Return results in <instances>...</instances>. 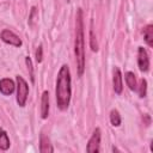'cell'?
<instances>
[{"instance_id":"1","label":"cell","mask_w":153,"mask_h":153,"mask_svg":"<svg viewBox=\"0 0 153 153\" xmlns=\"http://www.w3.org/2000/svg\"><path fill=\"white\" fill-rule=\"evenodd\" d=\"M56 103L61 110H66L71 102V73L67 65L61 66L56 79Z\"/></svg>"},{"instance_id":"2","label":"cell","mask_w":153,"mask_h":153,"mask_svg":"<svg viewBox=\"0 0 153 153\" xmlns=\"http://www.w3.org/2000/svg\"><path fill=\"white\" fill-rule=\"evenodd\" d=\"M75 59L79 76L82 75L85 69V42H84V20H82V10L79 8L76 12V26H75Z\"/></svg>"},{"instance_id":"3","label":"cell","mask_w":153,"mask_h":153,"mask_svg":"<svg viewBox=\"0 0 153 153\" xmlns=\"http://www.w3.org/2000/svg\"><path fill=\"white\" fill-rule=\"evenodd\" d=\"M17 103L19 106H25L27 94H29V86L25 79L20 75H17Z\"/></svg>"},{"instance_id":"4","label":"cell","mask_w":153,"mask_h":153,"mask_svg":"<svg viewBox=\"0 0 153 153\" xmlns=\"http://www.w3.org/2000/svg\"><path fill=\"white\" fill-rule=\"evenodd\" d=\"M0 37L5 43H7L10 45H13V47H20L22 45V39L13 31H11L8 29L2 30L0 33Z\"/></svg>"},{"instance_id":"5","label":"cell","mask_w":153,"mask_h":153,"mask_svg":"<svg viewBox=\"0 0 153 153\" xmlns=\"http://www.w3.org/2000/svg\"><path fill=\"white\" fill-rule=\"evenodd\" d=\"M99 146H100V129L96 128L91 139L87 142L86 151L88 153H97V152H99Z\"/></svg>"},{"instance_id":"6","label":"cell","mask_w":153,"mask_h":153,"mask_svg":"<svg viewBox=\"0 0 153 153\" xmlns=\"http://www.w3.org/2000/svg\"><path fill=\"white\" fill-rule=\"evenodd\" d=\"M137 63L141 72H147L149 68V57L143 47H139L137 49Z\"/></svg>"},{"instance_id":"7","label":"cell","mask_w":153,"mask_h":153,"mask_svg":"<svg viewBox=\"0 0 153 153\" xmlns=\"http://www.w3.org/2000/svg\"><path fill=\"white\" fill-rule=\"evenodd\" d=\"M16 88V85L13 82V80L8 79V78H4L0 80V92L4 94V96H10L13 93Z\"/></svg>"},{"instance_id":"8","label":"cell","mask_w":153,"mask_h":153,"mask_svg":"<svg viewBox=\"0 0 153 153\" xmlns=\"http://www.w3.org/2000/svg\"><path fill=\"white\" fill-rule=\"evenodd\" d=\"M112 84H114V90L117 94H121L122 93V90H123V84H122V74H121V71L115 67L114 69V78H112Z\"/></svg>"},{"instance_id":"9","label":"cell","mask_w":153,"mask_h":153,"mask_svg":"<svg viewBox=\"0 0 153 153\" xmlns=\"http://www.w3.org/2000/svg\"><path fill=\"white\" fill-rule=\"evenodd\" d=\"M48 115H49V93L48 91H44L41 100V117L47 118Z\"/></svg>"},{"instance_id":"10","label":"cell","mask_w":153,"mask_h":153,"mask_svg":"<svg viewBox=\"0 0 153 153\" xmlns=\"http://www.w3.org/2000/svg\"><path fill=\"white\" fill-rule=\"evenodd\" d=\"M39 151L42 153H48V152H53L54 151L49 139L47 136H44V135H41V139H39Z\"/></svg>"},{"instance_id":"11","label":"cell","mask_w":153,"mask_h":153,"mask_svg":"<svg viewBox=\"0 0 153 153\" xmlns=\"http://www.w3.org/2000/svg\"><path fill=\"white\" fill-rule=\"evenodd\" d=\"M143 38H145L147 45L153 47V26L152 25H147L143 29Z\"/></svg>"},{"instance_id":"12","label":"cell","mask_w":153,"mask_h":153,"mask_svg":"<svg viewBox=\"0 0 153 153\" xmlns=\"http://www.w3.org/2000/svg\"><path fill=\"white\" fill-rule=\"evenodd\" d=\"M124 79H126V82H127L128 87L131 91L136 90V78H135V74L133 72H127L124 74Z\"/></svg>"},{"instance_id":"13","label":"cell","mask_w":153,"mask_h":153,"mask_svg":"<svg viewBox=\"0 0 153 153\" xmlns=\"http://www.w3.org/2000/svg\"><path fill=\"white\" fill-rule=\"evenodd\" d=\"M10 145H11L10 143V139H8L7 134H6V131L0 128V149L7 151L10 148Z\"/></svg>"},{"instance_id":"14","label":"cell","mask_w":153,"mask_h":153,"mask_svg":"<svg viewBox=\"0 0 153 153\" xmlns=\"http://www.w3.org/2000/svg\"><path fill=\"white\" fill-rule=\"evenodd\" d=\"M90 45L93 51L98 50V43H97V38H96V35L93 31V22H91V29H90Z\"/></svg>"},{"instance_id":"15","label":"cell","mask_w":153,"mask_h":153,"mask_svg":"<svg viewBox=\"0 0 153 153\" xmlns=\"http://www.w3.org/2000/svg\"><path fill=\"white\" fill-rule=\"evenodd\" d=\"M110 122L114 127H118L121 124V116L117 110H111L110 112Z\"/></svg>"},{"instance_id":"16","label":"cell","mask_w":153,"mask_h":153,"mask_svg":"<svg viewBox=\"0 0 153 153\" xmlns=\"http://www.w3.org/2000/svg\"><path fill=\"white\" fill-rule=\"evenodd\" d=\"M146 92H147V81H146V79H141L140 80V86H139V96L141 97V98H143V97H146Z\"/></svg>"},{"instance_id":"17","label":"cell","mask_w":153,"mask_h":153,"mask_svg":"<svg viewBox=\"0 0 153 153\" xmlns=\"http://www.w3.org/2000/svg\"><path fill=\"white\" fill-rule=\"evenodd\" d=\"M25 63H26L27 69H29V72H30V78H31V81H33V80H35V78H33V67H32L31 59H30L29 56H27V57H25Z\"/></svg>"},{"instance_id":"18","label":"cell","mask_w":153,"mask_h":153,"mask_svg":"<svg viewBox=\"0 0 153 153\" xmlns=\"http://www.w3.org/2000/svg\"><path fill=\"white\" fill-rule=\"evenodd\" d=\"M42 57H43V49H42V45H39L36 50V61L38 63L42 62Z\"/></svg>"}]
</instances>
